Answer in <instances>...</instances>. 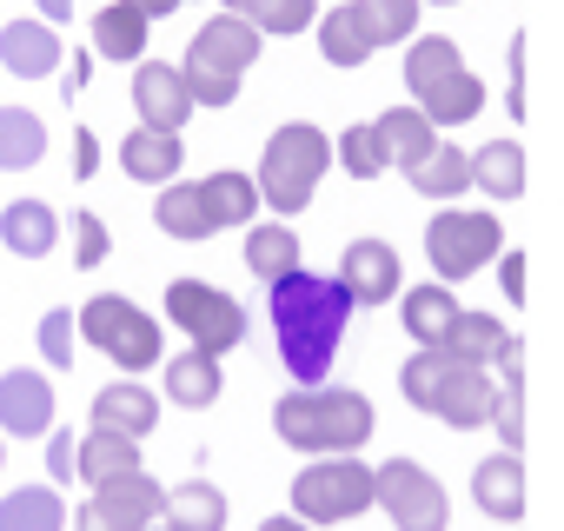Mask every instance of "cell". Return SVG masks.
<instances>
[{"label": "cell", "instance_id": "1", "mask_svg": "<svg viewBox=\"0 0 564 531\" xmlns=\"http://www.w3.org/2000/svg\"><path fill=\"white\" fill-rule=\"evenodd\" d=\"M352 293L339 286V273H286L265 286V319H272V346H279V366L293 372V386H326L339 346H346V326H352Z\"/></svg>", "mask_w": 564, "mask_h": 531}, {"label": "cell", "instance_id": "2", "mask_svg": "<svg viewBox=\"0 0 564 531\" xmlns=\"http://www.w3.org/2000/svg\"><path fill=\"white\" fill-rule=\"evenodd\" d=\"M272 432L286 438L293 452H306V458L359 452L379 432V412L352 386H293V392H279V405H272Z\"/></svg>", "mask_w": 564, "mask_h": 531}, {"label": "cell", "instance_id": "3", "mask_svg": "<svg viewBox=\"0 0 564 531\" xmlns=\"http://www.w3.org/2000/svg\"><path fill=\"white\" fill-rule=\"evenodd\" d=\"M326 166H339L333 133L313 127V120H286V127L265 140V153H259V193H265V213H306L313 193H319V180H326Z\"/></svg>", "mask_w": 564, "mask_h": 531}, {"label": "cell", "instance_id": "4", "mask_svg": "<svg viewBox=\"0 0 564 531\" xmlns=\"http://www.w3.org/2000/svg\"><path fill=\"white\" fill-rule=\"evenodd\" d=\"M259 47H265V34L252 28V21H239V14H213L199 34H193V47H186V87H193V100L199 107H232L239 100V80H246V67L259 61Z\"/></svg>", "mask_w": 564, "mask_h": 531}, {"label": "cell", "instance_id": "5", "mask_svg": "<svg viewBox=\"0 0 564 531\" xmlns=\"http://www.w3.org/2000/svg\"><path fill=\"white\" fill-rule=\"evenodd\" d=\"M372 505H379V465H366L359 452H319L293 478V511L306 524H346Z\"/></svg>", "mask_w": 564, "mask_h": 531}, {"label": "cell", "instance_id": "6", "mask_svg": "<svg viewBox=\"0 0 564 531\" xmlns=\"http://www.w3.org/2000/svg\"><path fill=\"white\" fill-rule=\"evenodd\" d=\"M80 339L94 353H107L120 372L160 366V319L140 313V300H127V293H94L87 313H80Z\"/></svg>", "mask_w": 564, "mask_h": 531}, {"label": "cell", "instance_id": "7", "mask_svg": "<svg viewBox=\"0 0 564 531\" xmlns=\"http://www.w3.org/2000/svg\"><path fill=\"white\" fill-rule=\"evenodd\" d=\"M505 252V226L498 213H465L452 199V213H432L425 219V259H432V273L452 286V280H471L478 266H498Z\"/></svg>", "mask_w": 564, "mask_h": 531}, {"label": "cell", "instance_id": "8", "mask_svg": "<svg viewBox=\"0 0 564 531\" xmlns=\"http://www.w3.org/2000/svg\"><path fill=\"white\" fill-rule=\"evenodd\" d=\"M166 319L186 333V346H199L213 359H226V353L246 346V306L232 293L206 286V280H173L166 286Z\"/></svg>", "mask_w": 564, "mask_h": 531}, {"label": "cell", "instance_id": "9", "mask_svg": "<svg viewBox=\"0 0 564 531\" xmlns=\"http://www.w3.org/2000/svg\"><path fill=\"white\" fill-rule=\"evenodd\" d=\"M379 511L392 518V531H445L452 524V498L419 458H386L379 465Z\"/></svg>", "mask_w": 564, "mask_h": 531}, {"label": "cell", "instance_id": "10", "mask_svg": "<svg viewBox=\"0 0 564 531\" xmlns=\"http://www.w3.org/2000/svg\"><path fill=\"white\" fill-rule=\"evenodd\" d=\"M399 280H405V266H399V246L392 239H346L339 252V286L352 293V306H392L399 300Z\"/></svg>", "mask_w": 564, "mask_h": 531}, {"label": "cell", "instance_id": "11", "mask_svg": "<svg viewBox=\"0 0 564 531\" xmlns=\"http://www.w3.org/2000/svg\"><path fill=\"white\" fill-rule=\"evenodd\" d=\"M54 379L34 372V366H14L0 372V432L8 438H47L54 432Z\"/></svg>", "mask_w": 564, "mask_h": 531}, {"label": "cell", "instance_id": "12", "mask_svg": "<svg viewBox=\"0 0 564 531\" xmlns=\"http://www.w3.org/2000/svg\"><path fill=\"white\" fill-rule=\"evenodd\" d=\"M471 505L491 518V524H518L524 505H531V485H524V452L498 445L491 458L471 465Z\"/></svg>", "mask_w": 564, "mask_h": 531}, {"label": "cell", "instance_id": "13", "mask_svg": "<svg viewBox=\"0 0 564 531\" xmlns=\"http://www.w3.org/2000/svg\"><path fill=\"white\" fill-rule=\"evenodd\" d=\"M87 498L107 511V524L113 531H147V524H160L166 518V485L140 465V472H120V478H100V485H87Z\"/></svg>", "mask_w": 564, "mask_h": 531}, {"label": "cell", "instance_id": "14", "mask_svg": "<svg viewBox=\"0 0 564 531\" xmlns=\"http://www.w3.org/2000/svg\"><path fill=\"white\" fill-rule=\"evenodd\" d=\"M133 107H140L147 127L180 133L199 100H193V87H186V67H173V61H140V67H133Z\"/></svg>", "mask_w": 564, "mask_h": 531}, {"label": "cell", "instance_id": "15", "mask_svg": "<svg viewBox=\"0 0 564 531\" xmlns=\"http://www.w3.org/2000/svg\"><path fill=\"white\" fill-rule=\"evenodd\" d=\"M61 54H67V47H61L54 21H41V14L0 28V67H8L14 80H54V74H61Z\"/></svg>", "mask_w": 564, "mask_h": 531}, {"label": "cell", "instance_id": "16", "mask_svg": "<svg viewBox=\"0 0 564 531\" xmlns=\"http://www.w3.org/2000/svg\"><path fill=\"white\" fill-rule=\"evenodd\" d=\"M491 399H498V379L485 372V366H471V359H458L452 366V379H445V392H438V425H452V432H478V425H491Z\"/></svg>", "mask_w": 564, "mask_h": 531}, {"label": "cell", "instance_id": "17", "mask_svg": "<svg viewBox=\"0 0 564 531\" xmlns=\"http://www.w3.org/2000/svg\"><path fill=\"white\" fill-rule=\"evenodd\" d=\"M180 160H186V147H180V133H166V127H133L127 140H120V166H127V180L133 186H166V180H180Z\"/></svg>", "mask_w": 564, "mask_h": 531}, {"label": "cell", "instance_id": "18", "mask_svg": "<svg viewBox=\"0 0 564 531\" xmlns=\"http://www.w3.org/2000/svg\"><path fill=\"white\" fill-rule=\"evenodd\" d=\"M471 186H478L485 199H498V206L524 199V186H531L524 140H518V133H505V140H485V147L471 153Z\"/></svg>", "mask_w": 564, "mask_h": 531}, {"label": "cell", "instance_id": "19", "mask_svg": "<svg viewBox=\"0 0 564 531\" xmlns=\"http://www.w3.org/2000/svg\"><path fill=\"white\" fill-rule=\"evenodd\" d=\"M300 266H306V246H300V232H293L286 219H252V226H246V273H252L259 286L300 273Z\"/></svg>", "mask_w": 564, "mask_h": 531}, {"label": "cell", "instance_id": "20", "mask_svg": "<svg viewBox=\"0 0 564 531\" xmlns=\"http://www.w3.org/2000/svg\"><path fill=\"white\" fill-rule=\"evenodd\" d=\"M0 239L14 259H47L61 246V213L47 199H8L0 206Z\"/></svg>", "mask_w": 564, "mask_h": 531}, {"label": "cell", "instance_id": "21", "mask_svg": "<svg viewBox=\"0 0 564 531\" xmlns=\"http://www.w3.org/2000/svg\"><path fill=\"white\" fill-rule=\"evenodd\" d=\"M153 226L166 232V239H213L219 226H213V206H206V193H199V180H166L160 186V199H153Z\"/></svg>", "mask_w": 564, "mask_h": 531}, {"label": "cell", "instance_id": "22", "mask_svg": "<svg viewBox=\"0 0 564 531\" xmlns=\"http://www.w3.org/2000/svg\"><path fill=\"white\" fill-rule=\"evenodd\" d=\"M94 425H113L127 438H147L160 425V392H147L140 379H113L94 392Z\"/></svg>", "mask_w": 564, "mask_h": 531}, {"label": "cell", "instance_id": "23", "mask_svg": "<svg viewBox=\"0 0 564 531\" xmlns=\"http://www.w3.org/2000/svg\"><path fill=\"white\" fill-rule=\"evenodd\" d=\"M199 193H206V206H213V226H219V232H226V226H252V219L265 213L259 173H239V166L206 173V180H199Z\"/></svg>", "mask_w": 564, "mask_h": 531}, {"label": "cell", "instance_id": "24", "mask_svg": "<svg viewBox=\"0 0 564 531\" xmlns=\"http://www.w3.org/2000/svg\"><path fill=\"white\" fill-rule=\"evenodd\" d=\"M147 34H153V21L140 14V0H107V8L94 14V54L100 61H133L140 67Z\"/></svg>", "mask_w": 564, "mask_h": 531}, {"label": "cell", "instance_id": "25", "mask_svg": "<svg viewBox=\"0 0 564 531\" xmlns=\"http://www.w3.org/2000/svg\"><path fill=\"white\" fill-rule=\"evenodd\" d=\"M74 511L61 498V485H14L8 498H0V531H67Z\"/></svg>", "mask_w": 564, "mask_h": 531}, {"label": "cell", "instance_id": "26", "mask_svg": "<svg viewBox=\"0 0 564 531\" xmlns=\"http://www.w3.org/2000/svg\"><path fill=\"white\" fill-rule=\"evenodd\" d=\"M405 180H412V193H419V199L452 206V199H465V193H471V153H465V147H452V140H438V147H432Z\"/></svg>", "mask_w": 564, "mask_h": 531}, {"label": "cell", "instance_id": "27", "mask_svg": "<svg viewBox=\"0 0 564 531\" xmlns=\"http://www.w3.org/2000/svg\"><path fill=\"white\" fill-rule=\"evenodd\" d=\"M219 392H226V372H219V359H213V353L186 346L180 359H166V399H173V405L206 412V405H219Z\"/></svg>", "mask_w": 564, "mask_h": 531}, {"label": "cell", "instance_id": "28", "mask_svg": "<svg viewBox=\"0 0 564 531\" xmlns=\"http://www.w3.org/2000/svg\"><path fill=\"white\" fill-rule=\"evenodd\" d=\"M319 54L333 61V67H366L379 47H372V34H366V14H359V0H339V8H326L319 14Z\"/></svg>", "mask_w": 564, "mask_h": 531}, {"label": "cell", "instance_id": "29", "mask_svg": "<svg viewBox=\"0 0 564 531\" xmlns=\"http://www.w3.org/2000/svg\"><path fill=\"white\" fill-rule=\"evenodd\" d=\"M372 127H379V140H386V153H392V166H399V173H412V166L438 147V127H432V113H425V107H386Z\"/></svg>", "mask_w": 564, "mask_h": 531}, {"label": "cell", "instance_id": "30", "mask_svg": "<svg viewBox=\"0 0 564 531\" xmlns=\"http://www.w3.org/2000/svg\"><path fill=\"white\" fill-rule=\"evenodd\" d=\"M465 306L452 300V286L445 280H432V286H405V306H399V326L419 339V346H445V333H452V319H458Z\"/></svg>", "mask_w": 564, "mask_h": 531}, {"label": "cell", "instance_id": "31", "mask_svg": "<svg viewBox=\"0 0 564 531\" xmlns=\"http://www.w3.org/2000/svg\"><path fill=\"white\" fill-rule=\"evenodd\" d=\"M458 67H465L458 41H445V34H412V41H405V94H412V100H425L432 87H445Z\"/></svg>", "mask_w": 564, "mask_h": 531}, {"label": "cell", "instance_id": "32", "mask_svg": "<svg viewBox=\"0 0 564 531\" xmlns=\"http://www.w3.org/2000/svg\"><path fill=\"white\" fill-rule=\"evenodd\" d=\"M47 160V120L34 107H0V173H28Z\"/></svg>", "mask_w": 564, "mask_h": 531}, {"label": "cell", "instance_id": "33", "mask_svg": "<svg viewBox=\"0 0 564 531\" xmlns=\"http://www.w3.org/2000/svg\"><path fill=\"white\" fill-rule=\"evenodd\" d=\"M166 518H173L180 531H226L232 505H226V491H219L213 478H186V485L166 491Z\"/></svg>", "mask_w": 564, "mask_h": 531}, {"label": "cell", "instance_id": "34", "mask_svg": "<svg viewBox=\"0 0 564 531\" xmlns=\"http://www.w3.org/2000/svg\"><path fill=\"white\" fill-rule=\"evenodd\" d=\"M219 8H226V14H239V21H252L265 41L319 28V0H219Z\"/></svg>", "mask_w": 564, "mask_h": 531}, {"label": "cell", "instance_id": "35", "mask_svg": "<svg viewBox=\"0 0 564 531\" xmlns=\"http://www.w3.org/2000/svg\"><path fill=\"white\" fill-rule=\"evenodd\" d=\"M120 472H140V438H127L113 425H87V438H80V478L100 485V478H120Z\"/></svg>", "mask_w": 564, "mask_h": 531}, {"label": "cell", "instance_id": "36", "mask_svg": "<svg viewBox=\"0 0 564 531\" xmlns=\"http://www.w3.org/2000/svg\"><path fill=\"white\" fill-rule=\"evenodd\" d=\"M452 366H458V353H445V346H419V353L399 366V392H405V405L438 412V392H445Z\"/></svg>", "mask_w": 564, "mask_h": 531}, {"label": "cell", "instance_id": "37", "mask_svg": "<svg viewBox=\"0 0 564 531\" xmlns=\"http://www.w3.org/2000/svg\"><path fill=\"white\" fill-rule=\"evenodd\" d=\"M419 107L432 113V127H465V120H478V113H485V80H478L471 67H458V74H452L445 87H432Z\"/></svg>", "mask_w": 564, "mask_h": 531}, {"label": "cell", "instance_id": "38", "mask_svg": "<svg viewBox=\"0 0 564 531\" xmlns=\"http://www.w3.org/2000/svg\"><path fill=\"white\" fill-rule=\"evenodd\" d=\"M505 319H491V313H458L452 319V333H445V353H458V359H471V366H491L498 353H505Z\"/></svg>", "mask_w": 564, "mask_h": 531}, {"label": "cell", "instance_id": "39", "mask_svg": "<svg viewBox=\"0 0 564 531\" xmlns=\"http://www.w3.org/2000/svg\"><path fill=\"white\" fill-rule=\"evenodd\" d=\"M419 8H425V0H359L372 47H405L419 34Z\"/></svg>", "mask_w": 564, "mask_h": 531}, {"label": "cell", "instance_id": "40", "mask_svg": "<svg viewBox=\"0 0 564 531\" xmlns=\"http://www.w3.org/2000/svg\"><path fill=\"white\" fill-rule=\"evenodd\" d=\"M333 153H339V166H346L352 180H379V173H392V153H386V140H379L372 120H366V127H346V133L333 140Z\"/></svg>", "mask_w": 564, "mask_h": 531}, {"label": "cell", "instance_id": "41", "mask_svg": "<svg viewBox=\"0 0 564 531\" xmlns=\"http://www.w3.org/2000/svg\"><path fill=\"white\" fill-rule=\"evenodd\" d=\"M74 339H80V313H74V306H54V313L41 319V359H47L54 372H67V366H74Z\"/></svg>", "mask_w": 564, "mask_h": 531}, {"label": "cell", "instance_id": "42", "mask_svg": "<svg viewBox=\"0 0 564 531\" xmlns=\"http://www.w3.org/2000/svg\"><path fill=\"white\" fill-rule=\"evenodd\" d=\"M74 266H87V273H94V266H107V252H113V232H107V219L100 213H74Z\"/></svg>", "mask_w": 564, "mask_h": 531}, {"label": "cell", "instance_id": "43", "mask_svg": "<svg viewBox=\"0 0 564 531\" xmlns=\"http://www.w3.org/2000/svg\"><path fill=\"white\" fill-rule=\"evenodd\" d=\"M524 47H531V34L524 28H511V47H505V94H511V120H524L531 107H524Z\"/></svg>", "mask_w": 564, "mask_h": 531}, {"label": "cell", "instance_id": "44", "mask_svg": "<svg viewBox=\"0 0 564 531\" xmlns=\"http://www.w3.org/2000/svg\"><path fill=\"white\" fill-rule=\"evenodd\" d=\"M47 478H54V485H61V478H80V438L61 432V425L47 432Z\"/></svg>", "mask_w": 564, "mask_h": 531}, {"label": "cell", "instance_id": "45", "mask_svg": "<svg viewBox=\"0 0 564 531\" xmlns=\"http://www.w3.org/2000/svg\"><path fill=\"white\" fill-rule=\"evenodd\" d=\"M498 286H505V300L511 306H524V252L511 246V252H498Z\"/></svg>", "mask_w": 564, "mask_h": 531}, {"label": "cell", "instance_id": "46", "mask_svg": "<svg viewBox=\"0 0 564 531\" xmlns=\"http://www.w3.org/2000/svg\"><path fill=\"white\" fill-rule=\"evenodd\" d=\"M74 173H80V180H94V173H100V140H94L87 127L74 133Z\"/></svg>", "mask_w": 564, "mask_h": 531}, {"label": "cell", "instance_id": "47", "mask_svg": "<svg viewBox=\"0 0 564 531\" xmlns=\"http://www.w3.org/2000/svg\"><path fill=\"white\" fill-rule=\"evenodd\" d=\"M259 531H313V524H306V518H300V511H279V518H265V524H259Z\"/></svg>", "mask_w": 564, "mask_h": 531}, {"label": "cell", "instance_id": "48", "mask_svg": "<svg viewBox=\"0 0 564 531\" xmlns=\"http://www.w3.org/2000/svg\"><path fill=\"white\" fill-rule=\"evenodd\" d=\"M41 21H54V28L74 21V0H41Z\"/></svg>", "mask_w": 564, "mask_h": 531}, {"label": "cell", "instance_id": "49", "mask_svg": "<svg viewBox=\"0 0 564 531\" xmlns=\"http://www.w3.org/2000/svg\"><path fill=\"white\" fill-rule=\"evenodd\" d=\"M140 14L147 21H166V14H180V0H140Z\"/></svg>", "mask_w": 564, "mask_h": 531}, {"label": "cell", "instance_id": "50", "mask_svg": "<svg viewBox=\"0 0 564 531\" xmlns=\"http://www.w3.org/2000/svg\"><path fill=\"white\" fill-rule=\"evenodd\" d=\"M147 531H180V524H173V518H160V524H147Z\"/></svg>", "mask_w": 564, "mask_h": 531}, {"label": "cell", "instance_id": "51", "mask_svg": "<svg viewBox=\"0 0 564 531\" xmlns=\"http://www.w3.org/2000/svg\"><path fill=\"white\" fill-rule=\"evenodd\" d=\"M0 472H8V432H0Z\"/></svg>", "mask_w": 564, "mask_h": 531}]
</instances>
